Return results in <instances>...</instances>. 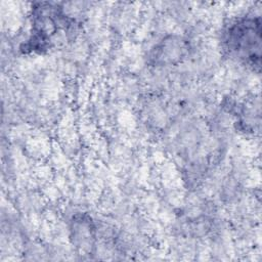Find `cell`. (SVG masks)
Returning <instances> with one entry per match:
<instances>
[{
	"mask_svg": "<svg viewBox=\"0 0 262 262\" xmlns=\"http://www.w3.org/2000/svg\"><path fill=\"white\" fill-rule=\"evenodd\" d=\"M261 16L247 13L225 26L221 34V46L230 58L258 72L261 63Z\"/></svg>",
	"mask_w": 262,
	"mask_h": 262,
	"instance_id": "6da1fadb",
	"label": "cell"
},
{
	"mask_svg": "<svg viewBox=\"0 0 262 262\" xmlns=\"http://www.w3.org/2000/svg\"><path fill=\"white\" fill-rule=\"evenodd\" d=\"M189 44L182 36L171 34L160 39L149 50L148 63L155 68H167L180 63L188 54Z\"/></svg>",
	"mask_w": 262,
	"mask_h": 262,
	"instance_id": "7a4b0ae2",
	"label": "cell"
},
{
	"mask_svg": "<svg viewBox=\"0 0 262 262\" xmlns=\"http://www.w3.org/2000/svg\"><path fill=\"white\" fill-rule=\"evenodd\" d=\"M70 237L73 245L83 253H89L96 237L95 224L87 213H76L70 219Z\"/></svg>",
	"mask_w": 262,
	"mask_h": 262,
	"instance_id": "3957f363",
	"label": "cell"
}]
</instances>
